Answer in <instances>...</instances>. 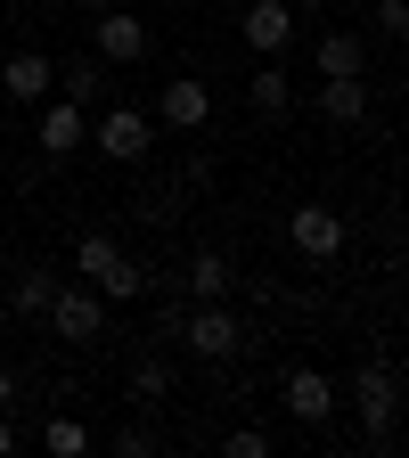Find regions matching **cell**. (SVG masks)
<instances>
[{"label": "cell", "mask_w": 409, "mask_h": 458, "mask_svg": "<svg viewBox=\"0 0 409 458\" xmlns=\"http://www.w3.org/2000/svg\"><path fill=\"white\" fill-rule=\"evenodd\" d=\"M286 238H295L311 262H336L344 254V221L328 213V205H295V221H286Z\"/></svg>", "instance_id": "obj_1"}, {"label": "cell", "mask_w": 409, "mask_h": 458, "mask_svg": "<svg viewBox=\"0 0 409 458\" xmlns=\"http://www.w3.org/2000/svg\"><path fill=\"white\" fill-rule=\"evenodd\" d=\"M98 57H107V66H140V57H148V25L124 17V9H98Z\"/></svg>", "instance_id": "obj_2"}, {"label": "cell", "mask_w": 409, "mask_h": 458, "mask_svg": "<svg viewBox=\"0 0 409 458\" xmlns=\"http://www.w3.org/2000/svg\"><path fill=\"white\" fill-rule=\"evenodd\" d=\"M98 156H115V164L148 156V114H140V106H115V114H98Z\"/></svg>", "instance_id": "obj_3"}, {"label": "cell", "mask_w": 409, "mask_h": 458, "mask_svg": "<svg viewBox=\"0 0 409 458\" xmlns=\"http://www.w3.org/2000/svg\"><path fill=\"white\" fill-rule=\"evenodd\" d=\"M246 41L262 57H278L286 41H295V0H254V9H246Z\"/></svg>", "instance_id": "obj_4"}, {"label": "cell", "mask_w": 409, "mask_h": 458, "mask_svg": "<svg viewBox=\"0 0 409 458\" xmlns=\"http://www.w3.org/2000/svg\"><path fill=\"white\" fill-rule=\"evenodd\" d=\"M49 82H57V66H49L41 49H25V57H9V66H0V98L41 106V98H49Z\"/></svg>", "instance_id": "obj_5"}, {"label": "cell", "mask_w": 409, "mask_h": 458, "mask_svg": "<svg viewBox=\"0 0 409 458\" xmlns=\"http://www.w3.org/2000/svg\"><path fill=\"white\" fill-rule=\"evenodd\" d=\"M49 327L66 335V344H98V295H49Z\"/></svg>", "instance_id": "obj_6"}, {"label": "cell", "mask_w": 409, "mask_h": 458, "mask_svg": "<svg viewBox=\"0 0 409 458\" xmlns=\"http://www.w3.org/2000/svg\"><path fill=\"white\" fill-rule=\"evenodd\" d=\"M82 140H90V114H82V98H57V106L41 114V148H49V156H74Z\"/></svg>", "instance_id": "obj_7"}, {"label": "cell", "mask_w": 409, "mask_h": 458, "mask_svg": "<svg viewBox=\"0 0 409 458\" xmlns=\"http://www.w3.org/2000/svg\"><path fill=\"white\" fill-rule=\"evenodd\" d=\"M393 401H401L393 369H369V377H361V410H369V426H377V434H369L377 450H393Z\"/></svg>", "instance_id": "obj_8"}, {"label": "cell", "mask_w": 409, "mask_h": 458, "mask_svg": "<svg viewBox=\"0 0 409 458\" xmlns=\"http://www.w3.org/2000/svg\"><path fill=\"white\" fill-rule=\"evenodd\" d=\"M205 114H213V90H205L197 74H181V82H164V123H172V131H197Z\"/></svg>", "instance_id": "obj_9"}, {"label": "cell", "mask_w": 409, "mask_h": 458, "mask_svg": "<svg viewBox=\"0 0 409 458\" xmlns=\"http://www.w3.org/2000/svg\"><path fill=\"white\" fill-rule=\"evenodd\" d=\"M278 393H286V410H295L303 426H320V418L336 410V393H328V377H320V369H286V385H278Z\"/></svg>", "instance_id": "obj_10"}, {"label": "cell", "mask_w": 409, "mask_h": 458, "mask_svg": "<svg viewBox=\"0 0 409 458\" xmlns=\"http://www.w3.org/2000/svg\"><path fill=\"white\" fill-rule=\"evenodd\" d=\"M189 352H205V360H229V352H238L229 311H197V319H189Z\"/></svg>", "instance_id": "obj_11"}, {"label": "cell", "mask_w": 409, "mask_h": 458, "mask_svg": "<svg viewBox=\"0 0 409 458\" xmlns=\"http://www.w3.org/2000/svg\"><path fill=\"white\" fill-rule=\"evenodd\" d=\"M320 106L336 114V123H361V114H369V82H361V74H328Z\"/></svg>", "instance_id": "obj_12"}, {"label": "cell", "mask_w": 409, "mask_h": 458, "mask_svg": "<svg viewBox=\"0 0 409 458\" xmlns=\"http://www.w3.org/2000/svg\"><path fill=\"white\" fill-rule=\"evenodd\" d=\"M189 286H197L205 303H221V295H229V262H221V254H197V262H189Z\"/></svg>", "instance_id": "obj_13"}, {"label": "cell", "mask_w": 409, "mask_h": 458, "mask_svg": "<svg viewBox=\"0 0 409 458\" xmlns=\"http://www.w3.org/2000/svg\"><path fill=\"white\" fill-rule=\"evenodd\" d=\"M320 74H361V41L353 33H328L320 41Z\"/></svg>", "instance_id": "obj_14"}, {"label": "cell", "mask_w": 409, "mask_h": 458, "mask_svg": "<svg viewBox=\"0 0 409 458\" xmlns=\"http://www.w3.org/2000/svg\"><path fill=\"white\" fill-rule=\"evenodd\" d=\"M115 262H124V254H115V238H82V246H74V270H90V278H107Z\"/></svg>", "instance_id": "obj_15"}, {"label": "cell", "mask_w": 409, "mask_h": 458, "mask_svg": "<svg viewBox=\"0 0 409 458\" xmlns=\"http://www.w3.org/2000/svg\"><path fill=\"white\" fill-rule=\"evenodd\" d=\"M49 295H57L49 270H25V278H17V311H49Z\"/></svg>", "instance_id": "obj_16"}, {"label": "cell", "mask_w": 409, "mask_h": 458, "mask_svg": "<svg viewBox=\"0 0 409 458\" xmlns=\"http://www.w3.org/2000/svg\"><path fill=\"white\" fill-rule=\"evenodd\" d=\"M254 106H262V114H278V106H286V74H278V66H262V74H254Z\"/></svg>", "instance_id": "obj_17"}, {"label": "cell", "mask_w": 409, "mask_h": 458, "mask_svg": "<svg viewBox=\"0 0 409 458\" xmlns=\"http://www.w3.org/2000/svg\"><path fill=\"white\" fill-rule=\"evenodd\" d=\"M41 442H49V450H66V458H74V450H90V434H82L74 418H57V426H41Z\"/></svg>", "instance_id": "obj_18"}, {"label": "cell", "mask_w": 409, "mask_h": 458, "mask_svg": "<svg viewBox=\"0 0 409 458\" xmlns=\"http://www.w3.org/2000/svg\"><path fill=\"white\" fill-rule=\"evenodd\" d=\"M90 90H98V57H90V66H66V98L90 106Z\"/></svg>", "instance_id": "obj_19"}, {"label": "cell", "mask_w": 409, "mask_h": 458, "mask_svg": "<svg viewBox=\"0 0 409 458\" xmlns=\"http://www.w3.org/2000/svg\"><path fill=\"white\" fill-rule=\"evenodd\" d=\"M377 25H385V33H401V25H409V0H377Z\"/></svg>", "instance_id": "obj_20"}, {"label": "cell", "mask_w": 409, "mask_h": 458, "mask_svg": "<svg viewBox=\"0 0 409 458\" xmlns=\"http://www.w3.org/2000/svg\"><path fill=\"white\" fill-rule=\"evenodd\" d=\"M9 401H17V377H9V369H0V410H9Z\"/></svg>", "instance_id": "obj_21"}, {"label": "cell", "mask_w": 409, "mask_h": 458, "mask_svg": "<svg viewBox=\"0 0 409 458\" xmlns=\"http://www.w3.org/2000/svg\"><path fill=\"white\" fill-rule=\"evenodd\" d=\"M9 450H17V434H9V426H0V458H9Z\"/></svg>", "instance_id": "obj_22"}, {"label": "cell", "mask_w": 409, "mask_h": 458, "mask_svg": "<svg viewBox=\"0 0 409 458\" xmlns=\"http://www.w3.org/2000/svg\"><path fill=\"white\" fill-rule=\"evenodd\" d=\"M82 9H107V0H82Z\"/></svg>", "instance_id": "obj_23"}]
</instances>
